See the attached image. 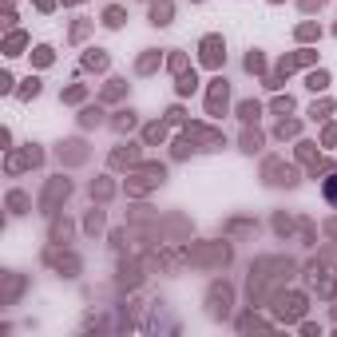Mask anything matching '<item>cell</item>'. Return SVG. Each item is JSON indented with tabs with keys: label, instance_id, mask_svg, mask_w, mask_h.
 Returning <instances> with one entry per match:
<instances>
[{
	"label": "cell",
	"instance_id": "1",
	"mask_svg": "<svg viewBox=\"0 0 337 337\" xmlns=\"http://www.w3.org/2000/svg\"><path fill=\"white\" fill-rule=\"evenodd\" d=\"M202 59L214 68V64H222V40L218 36H210V40H202Z\"/></svg>",
	"mask_w": 337,
	"mask_h": 337
},
{
	"label": "cell",
	"instance_id": "2",
	"mask_svg": "<svg viewBox=\"0 0 337 337\" xmlns=\"http://www.w3.org/2000/svg\"><path fill=\"white\" fill-rule=\"evenodd\" d=\"M222 103H226V83L218 79V83H214V91H210V111H218Z\"/></svg>",
	"mask_w": 337,
	"mask_h": 337
},
{
	"label": "cell",
	"instance_id": "3",
	"mask_svg": "<svg viewBox=\"0 0 337 337\" xmlns=\"http://www.w3.org/2000/svg\"><path fill=\"white\" fill-rule=\"evenodd\" d=\"M151 24H171V4H155L151 8Z\"/></svg>",
	"mask_w": 337,
	"mask_h": 337
},
{
	"label": "cell",
	"instance_id": "4",
	"mask_svg": "<svg viewBox=\"0 0 337 337\" xmlns=\"http://www.w3.org/2000/svg\"><path fill=\"white\" fill-rule=\"evenodd\" d=\"M103 24L119 28V24H123V8H107V12H103Z\"/></svg>",
	"mask_w": 337,
	"mask_h": 337
},
{
	"label": "cell",
	"instance_id": "5",
	"mask_svg": "<svg viewBox=\"0 0 337 337\" xmlns=\"http://www.w3.org/2000/svg\"><path fill=\"white\" fill-rule=\"evenodd\" d=\"M36 91H40V79H24V87H20V96L28 99V96H36Z\"/></svg>",
	"mask_w": 337,
	"mask_h": 337
},
{
	"label": "cell",
	"instance_id": "6",
	"mask_svg": "<svg viewBox=\"0 0 337 337\" xmlns=\"http://www.w3.org/2000/svg\"><path fill=\"white\" fill-rule=\"evenodd\" d=\"M325 198H329V202H337V175H333V178H325Z\"/></svg>",
	"mask_w": 337,
	"mask_h": 337
},
{
	"label": "cell",
	"instance_id": "7",
	"mask_svg": "<svg viewBox=\"0 0 337 337\" xmlns=\"http://www.w3.org/2000/svg\"><path fill=\"white\" fill-rule=\"evenodd\" d=\"M325 83H329V76H325V72H314V76H310V87H314V91H317V87H325Z\"/></svg>",
	"mask_w": 337,
	"mask_h": 337
},
{
	"label": "cell",
	"instance_id": "8",
	"mask_svg": "<svg viewBox=\"0 0 337 337\" xmlns=\"http://www.w3.org/2000/svg\"><path fill=\"white\" fill-rule=\"evenodd\" d=\"M178 91H182V96H187V91H195V76H182V79H178Z\"/></svg>",
	"mask_w": 337,
	"mask_h": 337
},
{
	"label": "cell",
	"instance_id": "9",
	"mask_svg": "<svg viewBox=\"0 0 337 337\" xmlns=\"http://www.w3.org/2000/svg\"><path fill=\"white\" fill-rule=\"evenodd\" d=\"M238 111H242V119H254V115H258V103H242Z\"/></svg>",
	"mask_w": 337,
	"mask_h": 337
}]
</instances>
